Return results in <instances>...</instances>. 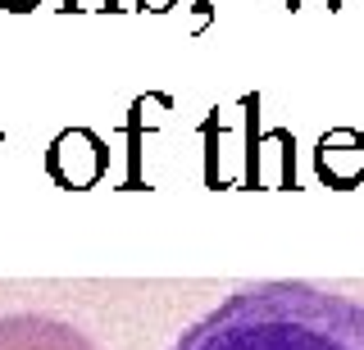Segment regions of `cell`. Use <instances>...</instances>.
Instances as JSON below:
<instances>
[{
    "label": "cell",
    "instance_id": "obj_1",
    "mask_svg": "<svg viewBox=\"0 0 364 350\" xmlns=\"http://www.w3.org/2000/svg\"><path fill=\"white\" fill-rule=\"evenodd\" d=\"M168 350H364V300L314 282H250Z\"/></svg>",
    "mask_w": 364,
    "mask_h": 350
},
{
    "label": "cell",
    "instance_id": "obj_2",
    "mask_svg": "<svg viewBox=\"0 0 364 350\" xmlns=\"http://www.w3.org/2000/svg\"><path fill=\"white\" fill-rule=\"evenodd\" d=\"M0 350H100L77 323L37 310L0 314Z\"/></svg>",
    "mask_w": 364,
    "mask_h": 350
}]
</instances>
